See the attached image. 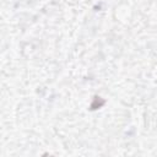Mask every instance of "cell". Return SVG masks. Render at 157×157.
<instances>
[{
    "mask_svg": "<svg viewBox=\"0 0 157 157\" xmlns=\"http://www.w3.org/2000/svg\"><path fill=\"white\" fill-rule=\"evenodd\" d=\"M104 103H105V101H104L102 97L94 96L93 99H92V103H91V105H90V109H91V110H96V109L101 108L102 105H104Z\"/></svg>",
    "mask_w": 157,
    "mask_h": 157,
    "instance_id": "cell-1",
    "label": "cell"
}]
</instances>
